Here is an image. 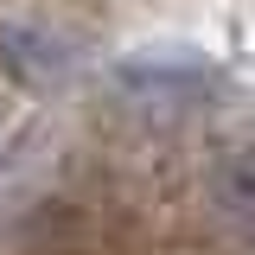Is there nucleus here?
<instances>
[{"label": "nucleus", "mask_w": 255, "mask_h": 255, "mask_svg": "<svg viewBox=\"0 0 255 255\" xmlns=\"http://www.w3.org/2000/svg\"><path fill=\"white\" fill-rule=\"evenodd\" d=\"M204 211L223 243L255 249V140H230L204 166Z\"/></svg>", "instance_id": "nucleus-2"}, {"label": "nucleus", "mask_w": 255, "mask_h": 255, "mask_svg": "<svg viewBox=\"0 0 255 255\" xmlns=\"http://www.w3.org/2000/svg\"><path fill=\"white\" fill-rule=\"evenodd\" d=\"M0 58H6L13 77H26L32 90H58V83L77 77L83 45H77L64 26H51V19L13 13V19H0Z\"/></svg>", "instance_id": "nucleus-1"}]
</instances>
